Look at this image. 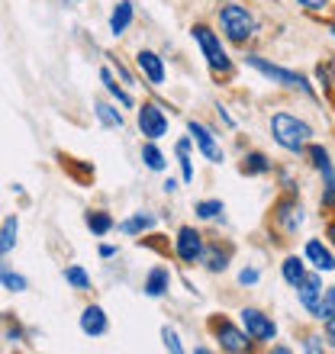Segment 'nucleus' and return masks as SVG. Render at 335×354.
Wrapping results in <instances>:
<instances>
[{"label":"nucleus","mask_w":335,"mask_h":354,"mask_svg":"<svg viewBox=\"0 0 335 354\" xmlns=\"http://www.w3.org/2000/svg\"><path fill=\"white\" fill-rule=\"evenodd\" d=\"M307 203L300 194H278L268 209V235L274 242H293L303 229H307Z\"/></svg>","instance_id":"5"},{"label":"nucleus","mask_w":335,"mask_h":354,"mask_svg":"<svg viewBox=\"0 0 335 354\" xmlns=\"http://www.w3.org/2000/svg\"><path fill=\"white\" fill-rule=\"evenodd\" d=\"M323 290H326V283H323V274H319V270H309L307 280H303L300 287H293L300 309H303L309 319H316V309H319V299H323Z\"/></svg>","instance_id":"23"},{"label":"nucleus","mask_w":335,"mask_h":354,"mask_svg":"<svg viewBox=\"0 0 335 354\" xmlns=\"http://www.w3.org/2000/svg\"><path fill=\"white\" fill-rule=\"evenodd\" d=\"M313 84H316V91L323 93V97H329V100H332V81H329L326 62H319V65L313 68Z\"/></svg>","instance_id":"39"},{"label":"nucleus","mask_w":335,"mask_h":354,"mask_svg":"<svg viewBox=\"0 0 335 354\" xmlns=\"http://www.w3.org/2000/svg\"><path fill=\"white\" fill-rule=\"evenodd\" d=\"M75 3H84V0H75Z\"/></svg>","instance_id":"52"},{"label":"nucleus","mask_w":335,"mask_h":354,"mask_svg":"<svg viewBox=\"0 0 335 354\" xmlns=\"http://www.w3.org/2000/svg\"><path fill=\"white\" fill-rule=\"evenodd\" d=\"M184 190V184H181V177L177 174H165V180H161V194L165 196H174Z\"/></svg>","instance_id":"43"},{"label":"nucleus","mask_w":335,"mask_h":354,"mask_svg":"<svg viewBox=\"0 0 335 354\" xmlns=\"http://www.w3.org/2000/svg\"><path fill=\"white\" fill-rule=\"evenodd\" d=\"M303 161L319 177V209L323 213H335V158L329 151V145L313 139L307 145V151H303Z\"/></svg>","instance_id":"7"},{"label":"nucleus","mask_w":335,"mask_h":354,"mask_svg":"<svg viewBox=\"0 0 335 354\" xmlns=\"http://www.w3.org/2000/svg\"><path fill=\"white\" fill-rule=\"evenodd\" d=\"M213 26L219 29V36L229 42L233 52H245V48H255V42L261 39L264 19L245 0H219L213 7Z\"/></svg>","instance_id":"2"},{"label":"nucleus","mask_w":335,"mask_h":354,"mask_svg":"<svg viewBox=\"0 0 335 354\" xmlns=\"http://www.w3.org/2000/svg\"><path fill=\"white\" fill-rule=\"evenodd\" d=\"M184 132L194 139V151L206 161V165H213V168L226 165L223 136H219V129H216V126H210L206 120H197V116H187Z\"/></svg>","instance_id":"10"},{"label":"nucleus","mask_w":335,"mask_h":354,"mask_svg":"<svg viewBox=\"0 0 335 354\" xmlns=\"http://www.w3.org/2000/svg\"><path fill=\"white\" fill-rule=\"evenodd\" d=\"M187 36H190L197 55H200V62H203V68L210 71L216 84H233L235 75H239V58L233 55L229 42L219 36L213 19H194L187 26Z\"/></svg>","instance_id":"1"},{"label":"nucleus","mask_w":335,"mask_h":354,"mask_svg":"<svg viewBox=\"0 0 335 354\" xmlns=\"http://www.w3.org/2000/svg\"><path fill=\"white\" fill-rule=\"evenodd\" d=\"M97 258H100V261H116V258H120V245L100 239V245H97Z\"/></svg>","instance_id":"40"},{"label":"nucleus","mask_w":335,"mask_h":354,"mask_svg":"<svg viewBox=\"0 0 335 354\" xmlns=\"http://www.w3.org/2000/svg\"><path fill=\"white\" fill-rule=\"evenodd\" d=\"M181 283H184V290H187V293H194V297H197V293H200V290H197V283H194V280H190V277H187V274H181Z\"/></svg>","instance_id":"47"},{"label":"nucleus","mask_w":335,"mask_h":354,"mask_svg":"<svg viewBox=\"0 0 335 354\" xmlns=\"http://www.w3.org/2000/svg\"><path fill=\"white\" fill-rule=\"evenodd\" d=\"M203 245H206V232L200 223H181L168 242V254L177 261V268H197L203 258Z\"/></svg>","instance_id":"8"},{"label":"nucleus","mask_w":335,"mask_h":354,"mask_svg":"<svg viewBox=\"0 0 335 354\" xmlns=\"http://www.w3.org/2000/svg\"><path fill=\"white\" fill-rule=\"evenodd\" d=\"M235 168L242 177H251V180H261V177H271L274 168H278V161L271 158L264 149H242L239 151V161H235Z\"/></svg>","instance_id":"19"},{"label":"nucleus","mask_w":335,"mask_h":354,"mask_svg":"<svg viewBox=\"0 0 335 354\" xmlns=\"http://www.w3.org/2000/svg\"><path fill=\"white\" fill-rule=\"evenodd\" d=\"M10 190H13L17 196H26V187H23V184H10Z\"/></svg>","instance_id":"51"},{"label":"nucleus","mask_w":335,"mask_h":354,"mask_svg":"<svg viewBox=\"0 0 335 354\" xmlns=\"http://www.w3.org/2000/svg\"><path fill=\"white\" fill-rule=\"evenodd\" d=\"M171 155H197L194 151V139H190V136H177L174 142H171Z\"/></svg>","instance_id":"41"},{"label":"nucleus","mask_w":335,"mask_h":354,"mask_svg":"<svg viewBox=\"0 0 335 354\" xmlns=\"http://www.w3.org/2000/svg\"><path fill=\"white\" fill-rule=\"evenodd\" d=\"M271 177H274V184H278L280 194H303V184H300L297 171L290 168V165H278Z\"/></svg>","instance_id":"32"},{"label":"nucleus","mask_w":335,"mask_h":354,"mask_svg":"<svg viewBox=\"0 0 335 354\" xmlns=\"http://www.w3.org/2000/svg\"><path fill=\"white\" fill-rule=\"evenodd\" d=\"M278 270H280V280H284V283H287V287L293 290V287H300V283L307 280V274H309V270H313V268H309V264H307V258H303V254H297V252H287V254H284V258H280Z\"/></svg>","instance_id":"26"},{"label":"nucleus","mask_w":335,"mask_h":354,"mask_svg":"<svg viewBox=\"0 0 335 354\" xmlns=\"http://www.w3.org/2000/svg\"><path fill=\"white\" fill-rule=\"evenodd\" d=\"M319 326H323V338H326V345L335 351V316L326 319V322H319Z\"/></svg>","instance_id":"44"},{"label":"nucleus","mask_w":335,"mask_h":354,"mask_svg":"<svg viewBox=\"0 0 335 354\" xmlns=\"http://www.w3.org/2000/svg\"><path fill=\"white\" fill-rule=\"evenodd\" d=\"M161 338V348H165L168 354H187V345H184V335L177 332V326H171V322H165L159 332Z\"/></svg>","instance_id":"34"},{"label":"nucleus","mask_w":335,"mask_h":354,"mask_svg":"<svg viewBox=\"0 0 335 354\" xmlns=\"http://www.w3.org/2000/svg\"><path fill=\"white\" fill-rule=\"evenodd\" d=\"M326 32L335 39V13H329V17H326Z\"/></svg>","instance_id":"49"},{"label":"nucleus","mask_w":335,"mask_h":354,"mask_svg":"<svg viewBox=\"0 0 335 354\" xmlns=\"http://www.w3.org/2000/svg\"><path fill=\"white\" fill-rule=\"evenodd\" d=\"M91 113L93 120H97V126L107 132H123L126 129V122H129V116H126V110H123L116 100H110V97H93L91 103Z\"/></svg>","instance_id":"17"},{"label":"nucleus","mask_w":335,"mask_h":354,"mask_svg":"<svg viewBox=\"0 0 335 354\" xmlns=\"http://www.w3.org/2000/svg\"><path fill=\"white\" fill-rule=\"evenodd\" d=\"M174 165H177V177L181 184L190 187L197 180V168H194V155H174Z\"/></svg>","instance_id":"38"},{"label":"nucleus","mask_w":335,"mask_h":354,"mask_svg":"<svg viewBox=\"0 0 335 354\" xmlns=\"http://www.w3.org/2000/svg\"><path fill=\"white\" fill-rule=\"evenodd\" d=\"M132 120H136L139 139L165 142L168 136H171V113H168V106L161 100H155V97H145V100L136 103Z\"/></svg>","instance_id":"9"},{"label":"nucleus","mask_w":335,"mask_h":354,"mask_svg":"<svg viewBox=\"0 0 335 354\" xmlns=\"http://www.w3.org/2000/svg\"><path fill=\"white\" fill-rule=\"evenodd\" d=\"M136 19H139V10H136V0H116L107 13V32H110L116 42L126 39L136 26Z\"/></svg>","instance_id":"18"},{"label":"nucleus","mask_w":335,"mask_h":354,"mask_svg":"<svg viewBox=\"0 0 335 354\" xmlns=\"http://www.w3.org/2000/svg\"><path fill=\"white\" fill-rule=\"evenodd\" d=\"M19 245V213H7L0 219V261L10 258Z\"/></svg>","instance_id":"29"},{"label":"nucleus","mask_w":335,"mask_h":354,"mask_svg":"<svg viewBox=\"0 0 335 354\" xmlns=\"http://www.w3.org/2000/svg\"><path fill=\"white\" fill-rule=\"evenodd\" d=\"M326 68H329V81H332V97H335V55L326 58Z\"/></svg>","instance_id":"48"},{"label":"nucleus","mask_w":335,"mask_h":354,"mask_svg":"<svg viewBox=\"0 0 335 354\" xmlns=\"http://www.w3.org/2000/svg\"><path fill=\"white\" fill-rule=\"evenodd\" d=\"M287 3L293 10H300V13L313 17V19H326L335 7V0H287Z\"/></svg>","instance_id":"33"},{"label":"nucleus","mask_w":335,"mask_h":354,"mask_svg":"<svg viewBox=\"0 0 335 354\" xmlns=\"http://www.w3.org/2000/svg\"><path fill=\"white\" fill-rule=\"evenodd\" d=\"M213 110H216V116H219V122H223V126H226V129H229V132H235V129H239V122H235V116H233V113H229V106H226V103H219V100H216V106H213Z\"/></svg>","instance_id":"42"},{"label":"nucleus","mask_w":335,"mask_h":354,"mask_svg":"<svg viewBox=\"0 0 335 354\" xmlns=\"http://www.w3.org/2000/svg\"><path fill=\"white\" fill-rule=\"evenodd\" d=\"M159 225H161V216L155 213V209H149V206H142V209H132V213H126L123 219H116V232H120L123 239L142 242V239H149V235L159 232Z\"/></svg>","instance_id":"14"},{"label":"nucleus","mask_w":335,"mask_h":354,"mask_svg":"<svg viewBox=\"0 0 335 354\" xmlns=\"http://www.w3.org/2000/svg\"><path fill=\"white\" fill-rule=\"evenodd\" d=\"M78 328H81V335L91 338V342L107 338V335H110V313H107V306H103V303H97V299L84 303L81 313H78Z\"/></svg>","instance_id":"15"},{"label":"nucleus","mask_w":335,"mask_h":354,"mask_svg":"<svg viewBox=\"0 0 335 354\" xmlns=\"http://www.w3.org/2000/svg\"><path fill=\"white\" fill-rule=\"evenodd\" d=\"M300 351H303V354H323V351H329L323 332H303V335H300Z\"/></svg>","instance_id":"37"},{"label":"nucleus","mask_w":335,"mask_h":354,"mask_svg":"<svg viewBox=\"0 0 335 354\" xmlns=\"http://www.w3.org/2000/svg\"><path fill=\"white\" fill-rule=\"evenodd\" d=\"M268 351L271 354H293V345H284V342H278V338H274V342L268 345Z\"/></svg>","instance_id":"45"},{"label":"nucleus","mask_w":335,"mask_h":354,"mask_svg":"<svg viewBox=\"0 0 335 354\" xmlns=\"http://www.w3.org/2000/svg\"><path fill=\"white\" fill-rule=\"evenodd\" d=\"M62 280H65V287L75 290V293H91L93 290V277L84 264H65V268H62Z\"/></svg>","instance_id":"30"},{"label":"nucleus","mask_w":335,"mask_h":354,"mask_svg":"<svg viewBox=\"0 0 335 354\" xmlns=\"http://www.w3.org/2000/svg\"><path fill=\"white\" fill-rule=\"evenodd\" d=\"M235 264V242L233 239H219V235H206V245H203V258L197 268L210 274V277H223L229 274Z\"/></svg>","instance_id":"13"},{"label":"nucleus","mask_w":335,"mask_h":354,"mask_svg":"<svg viewBox=\"0 0 335 354\" xmlns=\"http://www.w3.org/2000/svg\"><path fill=\"white\" fill-rule=\"evenodd\" d=\"M139 161L142 168L149 174H168V151L161 149V142H152V139H142L139 142Z\"/></svg>","instance_id":"27"},{"label":"nucleus","mask_w":335,"mask_h":354,"mask_svg":"<svg viewBox=\"0 0 335 354\" xmlns=\"http://www.w3.org/2000/svg\"><path fill=\"white\" fill-rule=\"evenodd\" d=\"M107 65H110V71L120 77L129 91H139L142 87V77H139V71H136V65H132V58L120 55V52H107Z\"/></svg>","instance_id":"28"},{"label":"nucleus","mask_w":335,"mask_h":354,"mask_svg":"<svg viewBox=\"0 0 335 354\" xmlns=\"http://www.w3.org/2000/svg\"><path fill=\"white\" fill-rule=\"evenodd\" d=\"M97 81H100V91H103V97H110V100H116L123 106V110L129 113V110H136V103H139V97H136V91H129V87L123 84L120 77L110 71V65L103 62L100 65V71H97Z\"/></svg>","instance_id":"20"},{"label":"nucleus","mask_w":335,"mask_h":354,"mask_svg":"<svg viewBox=\"0 0 335 354\" xmlns=\"http://www.w3.org/2000/svg\"><path fill=\"white\" fill-rule=\"evenodd\" d=\"M206 338L213 342V348L219 354H251L258 351V345L248 338V332L242 328V322L229 313H210L203 322Z\"/></svg>","instance_id":"6"},{"label":"nucleus","mask_w":335,"mask_h":354,"mask_svg":"<svg viewBox=\"0 0 335 354\" xmlns=\"http://www.w3.org/2000/svg\"><path fill=\"white\" fill-rule=\"evenodd\" d=\"M84 229L93 235V239H107V235L116 232V216L107 206H87L84 209Z\"/></svg>","instance_id":"25"},{"label":"nucleus","mask_w":335,"mask_h":354,"mask_svg":"<svg viewBox=\"0 0 335 354\" xmlns=\"http://www.w3.org/2000/svg\"><path fill=\"white\" fill-rule=\"evenodd\" d=\"M39 328L26 326L17 313H0V342L7 348H26L29 338H36Z\"/></svg>","instance_id":"22"},{"label":"nucleus","mask_w":335,"mask_h":354,"mask_svg":"<svg viewBox=\"0 0 335 354\" xmlns=\"http://www.w3.org/2000/svg\"><path fill=\"white\" fill-rule=\"evenodd\" d=\"M0 290H7V293H26L29 290V277L23 270H17L13 264H7V258L0 261Z\"/></svg>","instance_id":"31"},{"label":"nucleus","mask_w":335,"mask_h":354,"mask_svg":"<svg viewBox=\"0 0 335 354\" xmlns=\"http://www.w3.org/2000/svg\"><path fill=\"white\" fill-rule=\"evenodd\" d=\"M132 65H136V71H139L142 84L152 87V91H161V87H168V58L165 52H159V48L152 46H139L136 52H132Z\"/></svg>","instance_id":"12"},{"label":"nucleus","mask_w":335,"mask_h":354,"mask_svg":"<svg viewBox=\"0 0 335 354\" xmlns=\"http://www.w3.org/2000/svg\"><path fill=\"white\" fill-rule=\"evenodd\" d=\"M239 62H242L248 71H255L261 81H268L271 87H278V91L297 93V97L313 100V103L323 100V93L313 84V75H307V71H297V68H287V65H280V62H271L268 55H261L255 48H245Z\"/></svg>","instance_id":"3"},{"label":"nucleus","mask_w":335,"mask_h":354,"mask_svg":"<svg viewBox=\"0 0 335 354\" xmlns=\"http://www.w3.org/2000/svg\"><path fill=\"white\" fill-rule=\"evenodd\" d=\"M194 223H200V225H229L223 196H200V200H194Z\"/></svg>","instance_id":"24"},{"label":"nucleus","mask_w":335,"mask_h":354,"mask_svg":"<svg viewBox=\"0 0 335 354\" xmlns=\"http://www.w3.org/2000/svg\"><path fill=\"white\" fill-rule=\"evenodd\" d=\"M261 277H264V274H261L258 264H242V268L235 270V287L239 290H255L261 283Z\"/></svg>","instance_id":"35"},{"label":"nucleus","mask_w":335,"mask_h":354,"mask_svg":"<svg viewBox=\"0 0 335 354\" xmlns=\"http://www.w3.org/2000/svg\"><path fill=\"white\" fill-rule=\"evenodd\" d=\"M177 283V274L171 270V264H152L142 274V297L145 299H168L171 290Z\"/></svg>","instance_id":"16"},{"label":"nucleus","mask_w":335,"mask_h":354,"mask_svg":"<svg viewBox=\"0 0 335 354\" xmlns=\"http://www.w3.org/2000/svg\"><path fill=\"white\" fill-rule=\"evenodd\" d=\"M335 316V283H326L323 290V299H319V309H316V319L313 322H326V319Z\"/></svg>","instance_id":"36"},{"label":"nucleus","mask_w":335,"mask_h":354,"mask_svg":"<svg viewBox=\"0 0 335 354\" xmlns=\"http://www.w3.org/2000/svg\"><path fill=\"white\" fill-rule=\"evenodd\" d=\"M235 319L242 322V328L248 332V338H251V342H255L258 348H268L271 342L280 335L278 319L271 316L268 309H261V306H242L239 313H235Z\"/></svg>","instance_id":"11"},{"label":"nucleus","mask_w":335,"mask_h":354,"mask_svg":"<svg viewBox=\"0 0 335 354\" xmlns=\"http://www.w3.org/2000/svg\"><path fill=\"white\" fill-rule=\"evenodd\" d=\"M216 348L213 345H194V354H213Z\"/></svg>","instance_id":"50"},{"label":"nucleus","mask_w":335,"mask_h":354,"mask_svg":"<svg viewBox=\"0 0 335 354\" xmlns=\"http://www.w3.org/2000/svg\"><path fill=\"white\" fill-rule=\"evenodd\" d=\"M303 258L313 270L319 274H335V248L323 239V235H313V239H303Z\"/></svg>","instance_id":"21"},{"label":"nucleus","mask_w":335,"mask_h":354,"mask_svg":"<svg viewBox=\"0 0 335 354\" xmlns=\"http://www.w3.org/2000/svg\"><path fill=\"white\" fill-rule=\"evenodd\" d=\"M326 242L335 248V216H329V223H326Z\"/></svg>","instance_id":"46"},{"label":"nucleus","mask_w":335,"mask_h":354,"mask_svg":"<svg viewBox=\"0 0 335 354\" xmlns=\"http://www.w3.org/2000/svg\"><path fill=\"white\" fill-rule=\"evenodd\" d=\"M268 136L274 149H280L290 158H303V151L316 139V126L293 110H274L268 116Z\"/></svg>","instance_id":"4"}]
</instances>
